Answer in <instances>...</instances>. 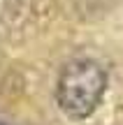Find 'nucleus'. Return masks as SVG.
I'll use <instances>...</instances> for the list:
<instances>
[{
  "label": "nucleus",
  "mask_w": 123,
  "mask_h": 125,
  "mask_svg": "<svg viewBox=\"0 0 123 125\" xmlns=\"http://www.w3.org/2000/svg\"><path fill=\"white\" fill-rule=\"evenodd\" d=\"M105 90V67L93 58H77L60 70L56 81V104L67 118L84 121L100 107Z\"/></svg>",
  "instance_id": "1"
},
{
  "label": "nucleus",
  "mask_w": 123,
  "mask_h": 125,
  "mask_svg": "<svg viewBox=\"0 0 123 125\" xmlns=\"http://www.w3.org/2000/svg\"><path fill=\"white\" fill-rule=\"evenodd\" d=\"M0 125H7V123H0Z\"/></svg>",
  "instance_id": "2"
}]
</instances>
